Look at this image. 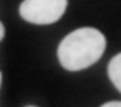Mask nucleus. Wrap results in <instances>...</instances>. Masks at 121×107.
Instances as JSON below:
<instances>
[{
    "instance_id": "obj_1",
    "label": "nucleus",
    "mask_w": 121,
    "mask_h": 107,
    "mask_svg": "<svg viewBox=\"0 0 121 107\" xmlns=\"http://www.w3.org/2000/svg\"><path fill=\"white\" fill-rule=\"evenodd\" d=\"M106 49V37L95 28H80L69 33L58 47V59L63 69L78 71L92 66Z\"/></svg>"
},
{
    "instance_id": "obj_4",
    "label": "nucleus",
    "mask_w": 121,
    "mask_h": 107,
    "mask_svg": "<svg viewBox=\"0 0 121 107\" xmlns=\"http://www.w3.org/2000/svg\"><path fill=\"white\" fill-rule=\"evenodd\" d=\"M100 107H121V102H117V100L107 102V103H103Z\"/></svg>"
},
{
    "instance_id": "obj_5",
    "label": "nucleus",
    "mask_w": 121,
    "mask_h": 107,
    "mask_svg": "<svg viewBox=\"0 0 121 107\" xmlns=\"http://www.w3.org/2000/svg\"><path fill=\"white\" fill-rule=\"evenodd\" d=\"M6 36V29H4V25L3 23H0V40H3Z\"/></svg>"
},
{
    "instance_id": "obj_2",
    "label": "nucleus",
    "mask_w": 121,
    "mask_h": 107,
    "mask_svg": "<svg viewBox=\"0 0 121 107\" xmlns=\"http://www.w3.org/2000/svg\"><path fill=\"white\" fill-rule=\"evenodd\" d=\"M68 7V0H23L19 15L35 25H51L59 21Z\"/></svg>"
},
{
    "instance_id": "obj_3",
    "label": "nucleus",
    "mask_w": 121,
    "mask_h": 107,
    "mask_svg": "<svg viewBox=\"0 0 121 107\" xmlns=\"http://www.w3.org/2000/svg\"><path fill=\"white\" fill-rule=\"evenodd\" d=\"M107 74L113 85L121 92V52L112 58L107 66Z\"/></svg>"
},
{
    "instance_id": "obj_6",
    "label": "nucleus",
    "mask_w": 121,
    "mask_h": 107,
    "mask_svg": "<svg viewBox=\"0 0 121 107\" xmlns=\"http://www.w3.org/2000/svg\"><path fill=\"white\" fill-rule=\"evenodd\" d=\"M28 107H36V106H28Z\"/></svg>"
}]
</instances>
